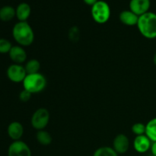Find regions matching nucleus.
Here are the masks:
<instances>
[{
    "instance_id": "1",
    "label": "nucleus",
    "mask_w": 156,
    "mask_h": 156,
    "mask_svg": "<svg viewBox=\"0 0 156 156\" xmlns=\"http://www.w3.org/2000/svg\"><path fill=\"white\" fill-rule=\"evenodd\" d=\"M14 40L21 47H28L34 41V33L27 21H18L12 28Z\"/></svg>"
},
{
    "instance_id": "2",
    "label": "nucleus",
    "mask_w": 156,
    "mask_h": 156,
    "mask_svg": "<svg viewBox=\"0 0 156 156\" xmlns=\"http://www.w3.org/2000/svg\"><path fill=\"white\" fill-rule=\"evenodd\" d=\"M137 27L144 37L152 40L156 38V14L152 12L139 17Z\"/></svg>"
},
{
    "instance_id": "3",
    "label": "nucleus",
    "mask_w": 156,
    "mask_h": 156,
    "mask_svg": "<svg viewBox=\"0 0 156 156\" xmlns=\"http://www.w3.org/2000/svg\"><path fill=\"white\" fill-rule=\"evenodd\" d=\"M24 89L31 94H37L44 91L47 86V79L41 73L27 74L22 82Z\"/></svg>"
},
{
    "instance_id": "4",
    "label": "nucleus",
    "mask_w": 156,
    "mask_h": 156,
    "mask_svg": "<svg viewBox=\"0 0 156 156\" xmlns=\"http://www.w3.org/2000/svg\"><path fill=\"white\" fill-rule=\"evenodd\" d=\"M111 8L105 1L98 0L91 6V15L93 20L98 24H105L111 18Z\"/></svg>"
},
{
    "instance_id": "5",
    "label": "nucleus",
    "mask_w": 156,
    "mask_h": 156,
    "mask_svg": "<svg viewBox=\"0 0 156 156\" xmlns=\"http://www.w3.org/2000/svg\"><path fill=\"white\" fill-rule=\"evenodd\" d=\"M50 121V112L47 108H41L37 110L31 117V126L37 131L43 130L47 127Z\"/></svg>"
},
{
    "instance_id": "6",
    "label": "nucleus",
    "mask_w": 156,
    "mask_h": 156,
    "mask_svg": "<svg viewBox=\"0 0 156 156\" xmlns=\"http://www.w3.org/2000/svg\"><path fill=\"white\" fill-rule=\"evenodd\" d=\"M7 77L11 82L15 83L23 82L27 76V73L24 66L21 64L13 63L9 66L6 71Z\"/></svg>"
},
{
    "instance_id": "7",
    "label": "nucleus",
    "mask_w": 156,
    "mask_h": 156,
    "mask_svg": "<svg viewBox=\"0 0 156 156\" xmlns=\"http://www.w3.org/2000/svg\"><path fill=\"white\" fill-rule=\"evenodd\" d=\"M8 156H31L28 145L21 140L13 141L8 149Z\"/></svg>"
},
{
    "instance_id": "8",
    "label": "nucleus",
    "mask_w": 156,
    "mask_h": 156,
    "mask_svg": "<svg viewBox=\"0 0 156 156\" xmlns=\"http://www.w3.org/2000/svg\"><path fill=\"white\" fill-rule=\"evenodd\" d=\"M129 10L139 17L149 12L151 6L150 0H130Z\"/></svg>"
},
{
    "instance_id": "9",
    "label": "nucleus",
    "mask_w": 156,
    "mask_h": 156,
    "mask_svg": "<svg viewBox=\"0 0 156 156\" xmlns=\"http://www.w3.org/2000/svg\"><path fill=\"white\" fill-rule=\"evenodd\" d=\"M129 148V140L125 134H118L113 141V149L118 155H123L128 151Z\"/></svg>"
},
{
    "instance_id": "10",
    "label": "nucleus",
    "mask_w": 156,
    "mask_h": 156,
    "mask_svg": "<svg viewBox=\"0 0 156 156\" xmlns=\"http://www.w3.org/2000/svg\"><path fill=\"white\" fill-rule=\"evenodd\" d=\"M9 56L11 60L15 64H21L26 62L27 60V53L24 47L20 45L12 46V49L9 53Z\"/></svg>"
},
{
    "instance_id": "11",
    "label": "nucleus",
    "mask_w": 156,
    "mask_h": 156,
    "mask_svg": "<svg viewBox=\"0 0 156 156\" xmlns=\"http://www.w3.org/2000/svg\"><path fill=\"white\" fill-rule=\"evenodd\" d=\"M152 141L146 135L137 136L134 139L133 147L138 153H146L151 149Z\"/></svg>"
},
{
    "instance_id": "12",
    "label": "nucleus",
    "mask_w": 156,
    "mask_h": 156,
    "mask_svg": "<svg viewBox=\"0 0 156 156\" xmlns=\"http://www.w3.org/2000/svg\"><path fill=\"white\" fill-rule=\"evenodd\" d=\"M7 133L9 138L13 141L21 140L24 134V127L18 121H13L9 123L7 128Z\"/></svg>"
},
{
    "instance_id": "13",
    "label": "nucleus",
    "mask_w": 156,
    "mask_h": 156,
    "mask_svg": "<svg viewBox=\"0 0 156 156\" xmlns=\"http://www.w3.org/2000/svg\"><path fill=\"white\" fill-rule=\"evenodd\" d=\"M120 22L126 26H136L139 16L130 10L122 11L119 15Z\"/></svg>"
},
{
    "instance_id": "14",
    "label": "nucleus",
    "mask_w": 156,
    "mask_h": 156,
    "mask_svg": "<svg viewBox=\"0 0 156 156\" xmlns=\"http://www.w3.org/2000/svg\"><path fill=\"white\" fill-rule=\"evenodd\" d=\"M31 13V8L27 2H21L15 9L16 18L18 21H27Z\"/></svg>"
},
{
    "instance_id": "15",
    "label": "nucleus",
    "mask_w": 156,
    "mask_h": 156,
    "mask_svg": "<svg viewBox=\"0 0 156 156\" xmlns=\"http://www.w3.org/2000/svg\"><path fill=\"white\" fill-rule=\"evenodd\" d=\"M16 17L15 9L11 5H4L0 8V20L4 22H8Z\"/></svg>"
},
{
    "instance_id": "16",
    "label": "nucleus",
    "mask_w": 156,
    "mask_h": 156,
    "mask_svg": "<svg viewBox=\"0 0 156 156\" xmlns=\"http://www.w3.org/2000/svg\"><path fill=\"white\" fill-rule=\"evenodd\" d=\"M36 139L40 144L45 146L51 144L52 141H53V138L50 133L44 129L37 131L36 134Z\"/></svg>"
},
{
    "instance_id": "17",
    "label": "nucleus",
    "mask_w": 156,
    "mask_h": 156,
    "mask_svg": "<svg viewBox=\"0 0 156 156\" xmlns=\"http://www.w3.org/2000/svg\"><path fill=\"white\" fill-rule=\"evenodd\" d=\"M146 135L152 143L156 142V117L150 120L146 123Z\"/></svg>"
},
{
    "instance_id": "18",
    "label": "nucleus",
    "mask_w": 156,
    "mask_h": 156,
    "mask_svg": "<svg viewBox=\"0 0 156 156\" xmlns=\"http://www.w3.org/2000/svg\"><path fill=\"white\" fill-rule=\"evenodd\" d=\"M27 74H34L40 72L41 69V62L36 59H31L27 61L24 66Z\"/></svg>"
},
{
    "instance_id": "19",
    "label": "nucleus",
    "mask_w": 156,
    "mask_h": 156,
    "mask_svg": "<svg viewBox=\"0 0 156 156\" xmlns=\"http://www.w3.org/2000/svg\"><path fill=\"white\" fill-rule=\"evenodd\" d=\"M93 156H118V154L113 149V147L102 146L94 151Z\"/></svg>"
},
{
    "instance_id": "20",
    "label": "nucleus",
    "mask_w": 156,
    "mask_h": 156,
    "mask_svg": "<svg viewBox=\"0 0 156 156\" xmlns=\"http://www.w3.org/2000/svg\"><path fill=\"white\" fill-rule=\"evenodd\" d=\"M12 47V44L9 40L5 38H0V53L5 54L9 53Z\"/></svg>"
},
{
    "instance_id": "21",
    "label": "nucleus",
    "mask_w": 156,
    "mask_h": 156,
    "mask_svg": "<svg viewBox=\"0 0 156 156\" xmlns=\"http://www.w3.org/2000/svg\"><path fill=\"white\" fill-rule=\"evenodd\" d=\"M132 132L136 136L146 135V125L143 123H136L132 126Z\"/></svg>"
},
{
    "instance_id": "22",
    "label": "nucleus",
    "mask_w": 156,
    "mask_h": 156,
    "mask_svg": "<svg viewBox=\"0 0 156 156\" xmlns=\"http://www.w3.org/2000/svg\"><path fill=\"white\" fill-rule=\"evenodd\" d=\"M31 93L25 89H23L19 94V99L22 102H27L31 98Z\"/></svg>"
},
{
    "instance_id": "23",
    "label": "nucleus",
    "mask_w": 156,
    "mask_h": 156,
    "mask_svg": "<svg viewBox=\"0 0 156 156\" xmlns=\"http://www.w3.org/2000/svg\"><path fill=\"white\" fill-rule=\"evenodd\" d=\"M79 28L76 27H73L69 30V37L73 41H76L79 39Z\"/></svg>"
},
{
    "instance_id": "24",
    "label": "nucleus",
    "mask_w": 156,
    "mask_h": 156,
    "mask_svg": "<svg viewBox=\"0 0 156 156\" xmlns=\"http://www.w3.org/2000/svg\"><path fill=\"white\" fill-rule=\"evenodd\" d=\"M151 152H152V155L156 156V142L152 143V146H151L150 149Z\"/></svg>"
},
{
    "instance_id": "25",
    "label": "nucleus",
    "mask_w": 156,
    "mask_h": 156,
    "mask_svg": "<svg viewBox=\"0 0 156 156\" xmlns=\"http://www.w3.org/2000/svg\"><path fill=\"white\" fill-rule=\"evenodd\" d=\"M98 1V0H83V2L85 3V4L88 5H90V6L94 5Z\"/></svg>"
},
{
    "instance_id": "26",
    "label": "nucleus",
    "mask_w": 156,
    "mask_h": 156,
    "mask_svg": "<svg viewBox=\"0 0 156 156\" xmlns=\"http://www.w3.org/2000/svg\"><path fill=\"white\" fill-rule=\"evenodd\" d=\"M153 62L154 64L156 66V53H155V55H154V57H153Z\"/></svg>"
},
{
    "instance_id": "27",
    "label": "nucleus",
    "mask_w": 156,
    "mask_h": 156,
    "mask_svg": "<svg viewBox=\"0 0 156 156\" xmlns=\"http://www.w3.org/2000/svg\"><path fill=\"white\" fill-rule=\"evenodd\" d=\"M151 156H155V155H151Z\"/></svg>"
}]
</instances>
